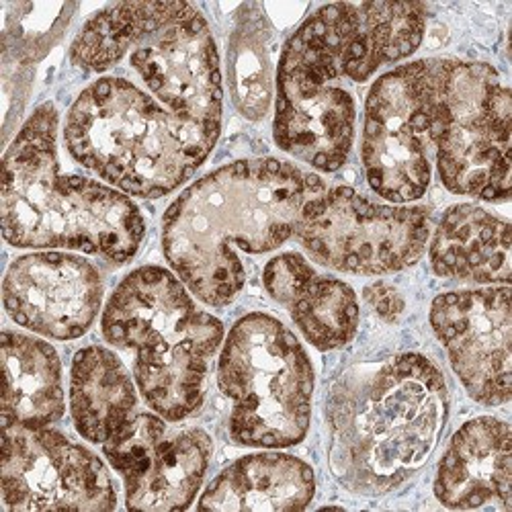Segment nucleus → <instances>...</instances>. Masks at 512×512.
Wrapping results in <instances>:
<instances>
[{
    "mask_svg": "<svg viewBox=\"0 0 512 512\" xmlns=\"http://www.w3.org/2000/svg\"><path fill=\"white\" fill-rule=\"evenodd\" d=\"M431 324L457 377L474 400H510V287L451 291L431 308Z\"/></svg>",
    "mask_w": 512,
    "mask_h": 512,
    "instance_id": "nucleus-14",
    "label": "nucleus"
},
{
    "mask_svg": "<svg viewBox=\"0 0 512 512\" xmlns=\"http://www.w3.org/2000/svg\"><path fill=\"white\" fill-rule=\"evenodd\" d=\"M213 445L201 429L170 431L164 418L134 414L103 443L132 510H185L197 496Z\"/></svg>",
    "mask_w": 512,
    "mask_h": 512,
    "instance_id": "nucleus-13",
    "label": "nucleus"
},
{
    "mask_svg": "<svg viewBox=\"0 0 512 512\" xmlns=\"http://www.w3.org/2000/svg\"><path fill=\"white\" fill-rule=\"evenodd\" d=\"M316 492L314 472L283 453L248 455L226 467L199 500L205 510L281 512L306 508Z\"/></svg>",
    "mask_w": 512,
    "mask_h": 512,
    "instance_id": "nucleus-18",
    "label": "nucleus"
},
{
    "mask_svg": "<svg viewBox=\"0 0 512 512\" xmlns=\"http://www.w3.org/2000/svg\"><path fill=\"white\" fill-rule=\"evenodd\" d=\"M64 140L72 158L103 181L148 199L181 187L218 142L119 74H103L78 95Z\"/></svg>",
    "mask_w": 512,
    "mask_h": 512,
    "instance_id": "nucleus-5",
    "label": "nucleus"
},
{
    "mask_svg": "<svg viewBox=\"0 0 512 512\" xmlns=\"http://www.w3.org/2000/svg\"><path fill=\"white\" fill-rule=\"evenodd\" d=\"M3 295L9 316L19 326L56 340H72L95 322L103 302V281L82 256L35 252L9 267Z\"/></svg>",
    "mask_w": 512,
    "mask_h": 512,
    "instance_id": "nucleus-15",
    "label": "nucleus"
},
{
    "mask_svg": "<svg viewBox=\"0 0 512 512\" xmlns=\"http://www.w3.org/2000/svg\"><path fill=\"white\" fill-rule=\"evenodd\" d=\"M441 371L406 353L336 386L330 406V461L338 480L381 494L408 480L433 453L447 420Z\"/></svg>",
    "mask_w": 512,
    "mask_h": 512,
    "instance_id": "nucleus-2",
    "label": "nucleus"
},
{
    "mask_svg": "<svg viewBox=\"0 0 512 512\" xmlns=\"http://www.w3.org/2000/svg\"><path fill=\"white\" fill-rule=\"evenodd\" d=\"M447 60H418L377 78L365 103L363 166L383 199H420L433 175V123Z\"/></svg>",
    "mask_w": 512,
    "mask_h": 512,
    "instance_id": "nucleus-10",
    "label": "nucleus"
},
{
    "mask_svg": "<svg viewBox=\"0 0 512 512\" xmlns=\"http://www.w3.org/2000/svg\"><path fill=\"white\" fill-rule=\"evenodd\" d=\"M269 31L259 19H248L232 39V93L240 111L259 119L271 101V54L267 50Z\"/></svg>",
    "mask_w": 512,
    "mask_h": 512,
    "instance_id": "nucleus-22",
    "label": "nucleus"
},
{
    "mask_svg": "<svg viewBox=\"0 0 512 512\" xmlns=\"http://www.w3.org/2000/svg\"><path fill=\"white\" fill-rule=\"evenodd\" d=\"M328 13L316 11L285 44L277 70V146L322 173L349 158L357 103Z\"/></svg>",
    "mask_w": 512,
    "mask_h": 512,
    "instance_id": "nucleus-8",
    "label": "nucleus"
},
{
    "mask_svg": "<svg viewBox=\"0 0 512 512\" xmlns=\"http://www.w3.org/2000/svg\"><path fill=\"white\" fill-rule=\"evenodd\" d=\"M324 183L275 158L240 160L191 185L162 222V248L187 289L207 306H228L246 271L236 250L261 254L295 234Z\"/></svg>",
    "mask_w": 512,
    "mask_h": 512,
    "instance_id": "nucleus-1",
    "label": "nucleus"
},
{
    "mask_svg": "<svg viewBox=\"0 0 512 512\" xmlns=\"http://www.w3.org/2000/svg\"><path fill=\"white\" fill-rule=\"evenodd\" d=\"M136 386L123 363L103 347L76 353L70 375V412L76 431L91 443H107L134 416Z\"/></svg>",
    "mask_w": 512,
    "mask_h": 512,
    "instance_id": "nucleus-21",
    "label": "nucleus"
},
{
    "mask_svg": "<svg viewBox=\"0 0 512 512\" xmlns=\"http://www.w3.org/2000/svg\"><path fill=\"white\" fill-rule=\"evenodd\" d=\"M218 381L232 402L230 435L248 447H291L304 441L314 369L304 347L277 318L248 314L222 349Z\"/></svg>",
    "mask_w": 512,
    "mask_h": 512,
    "instance_id": "nucleus-7",
    "label": "nucleus"
},
{
    "mask_svg": "<svg viewBox=\"0 0 512 512\" xmlns=\"http://www.w3.org/2000/svg\"><path fill=\"white\" fill-rule=\"evenodd\" d=\"M431 263L447 279L508 285L510 224L478 205H455L433 236Z\"/></svg>",
    "mask_w": 512,
    "mask_h": 512,
    "instance_id": "nucleus-19",
    "label": "nucleus"
},
{
    "mask_svg": "<svg viewBox=\"0 0 512 512\" xmlns=\"http://www.w3.org/2000/svg\"><path fill=\"white\" fill-rule=\"evenodd\" d=\"M510 121V91L492 66L447 60L433 140L439 177L451 193L508 199Z\"/></svg>",
    "mask_w": 512,
    "mask_h": 512,
    "instance_id": "nucleus-9",
    "label": "nucleus"
},
{
    "mask_svg": "<svg viewBox=\"0 0 512 512\" xmlns=\"http://www.w3.org/2000/svg\"><path fill=\"white\" fill-rule=\"evenodd\" d=\"M101 328L111 345L134 353L136 383L156 414L179 422L199 410L224 326L197 308L173 273L142 267L127 275L109 297Z\"/></svg>",
    "mask_w": 512,
    "mask_h": 512,
    "instance_id": "nucleus-6",
    "label": "nucleus"
},
{
    "mask_svg": "<svg viewBox=\"0 0 512 512\" xmlns=\"http://www.w3.org/2000/svg\"><path fill=\"white\" fill-rule=\"evenodd\" d=\"M263 283L316 349L334 351L353 340L359 326L355 291L343 281L320 275L302 254L275 256L265 267Z\"/></svg>",
    "mask_w": 512,
    "mask_h": 512,
    "instance_id": "nucleus-16",
    "label": "nucleus"
},
{
    "mask_svg": "<svg viewBox=\"0 0 512 512\" xmlns=\"http://www.w3.org/2000/svg\"><path fill=\"white\" fill-rule=\"evenodd\" d=\"M367 302L383 320H396L404 310V300L400 293L386 283H375L365 289Z\"/></svg>",
    "mask_w": 512,
    "mask_h": 512,
    "instance_id": "nucleus-23",
    "label": "nucleus"
},
{
    "mask_svg": "<svg viewBox=\"0 0 512 512\" xmlns=\"http://www.w3.org/2000/svg\"><path fill=\"white\" fill-rule=\"evenodd\" d=\"M510 461V426L492 416L469 420L443 455L435 494L447 508L510 510Z\"/></svg>",
    "mask_w": 512,
    "mask_h": 512,
    "instance_id": "nucleus-17",
    "label": "nucleus"
},
{
    "mask_svg": "<svg viewBox=\"0 0 512 512\" xmlns=\"http://www.w3.org/2000/svg\"><path fill=\"white\" fill-rule=\"evenodd\" d=\"M70 60L93 74L136 80L170 113L218 140L220 58L205 19L193 5H111L76 35Z\"/></svg>",
    "mask_w": 512,
    "mask_h": 512,
    "instance_id": "nucleus-4",
    "label": "nucleus"
},
{
    "mask_svg": "<svg viewBox=\"0 0 512 512\" xmlns=\"http://www.w3.org/2000/svg\"><path fill=\"white\" fill-rule=\"evenodd\" d=\"M58 111L35 109L5 154L3 234L17 248H74L125 263L144 240L140 209L115 189L62 175Z\"/></svg>",
    "mask_w": 512,
    "mask_h": 512,
    "instance_id": "nucleus-3",
    "label": "nucleus"
},
{
    "mask_svg": "<svg viewBox=\"0 0 512 512\" xmlns=\"http://www.w3.org/2000/svg\"><path fill=\"white\" fill-rule=\"evenodd\" d=\"M3 375V426L44 429L64 416L62 365L44 340L5 330Z\"/></svg>",
    "mask_w": 512,
    "mask_h": 512,
    "instance_id": "nucleus-20",
    "label": "nucleus"
},
{
    "mask_svg": "<svg viewBox=\"0 0 512 512\" xmlns=\"http://www.w3.org/2000/svg\"><path fill=\"white\" fill-rule=\"evenodd\" d=\"M115 488L103 461L68 437L5 426L3 510H113Z\"/></svg>",
    "mask_w": 512,
    "mask_h": 512,
    "instance_id": "nucleus-12",
    "label": "nucleus"
},
{
    "mask_svg": "<svg viewBox=\"0 0 512 512\" xmlns=\"http://www.w3.org/2000/svg\"><path fill=\"white\" fill-rule=\"evenodd\" d=\"M295 236L334 271L386 275L420 259L431 218L424 207L377 205L351 187H334L304 207Z\"/></svg>",
    "mask_w": 512,
    "mask_h": 512,
    "instance_id": "nucleus-11",
    "label": "nucleus"
}]
</instances>
